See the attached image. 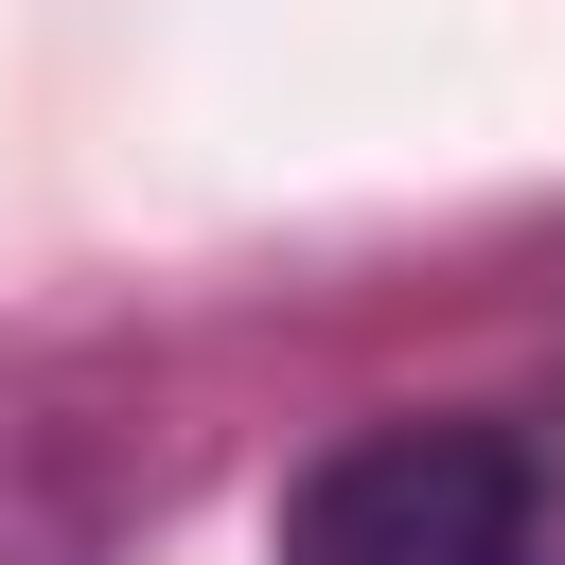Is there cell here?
Wrapping results in <instances>:
<instances>
[{
	"instance_id": "1",
	"label": "cell",
	"mask_w": 565,
	"mask_h": 565,
	"mask_svg": "<svg viewBox=\"0 0 565 565\" xmlns=\"http://www.w3.org/2000/svg\"><path fill=\"white\" fill-rule=\"evenodd\" d=\"M547 547H565V477L494 406L335 424L282 477V530H265V565H547Z\"/></svg>"
},
{
	"instance_id": "2",
	"label": "cell",
	"mask_w": 565,
	"mask_h": 565,
	"mask_svg": "<svg viewBox=\"0 0 565 565\" xmlns=\"http://www.w3.org/2000/svg\"><path fill=\"white\" fill-rule=\"evenodd\" d=\"M88 512H106V494L71 477V424H18V406H0V565H71Z\"/></svg>"
}]
</instances>
